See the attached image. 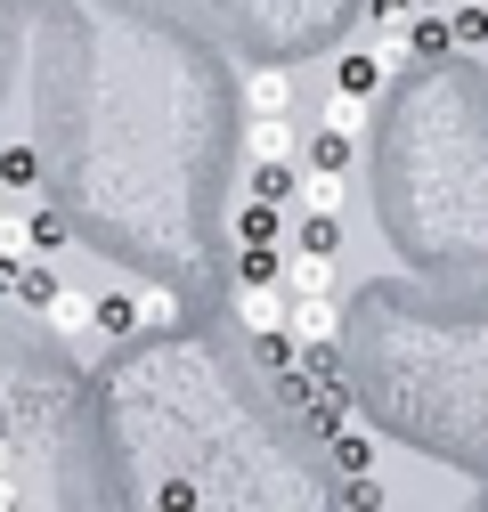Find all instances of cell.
<instances>
[{
  "instance_id": "6da1fadb",
  "label": "cell",
  "mask_w": 488,
  "mask_h": 512,
  "mask_svg": "<svg viewBox=\"0 0 488 512\" xmlns=\"http://www.w3.org/2000/svg\"><path fill=\"white\" fill-rule=\"evenodd\" d=\"M41 317H49V334H57V342H90V334H98V301L74 293V285H49Z\"/></svg>"
},
{
  "instance_id": "7a4b0ae2",
  "label": "cell",
  "mask_w": 488,
  "mask_h": 512,
  "mask_svg": "<svg viewBox=\"0 0 488 512\" xmlns=\"http://www.w3.org/2000/svg\"><path fill=\"white\" fill-rule=\"evenodd\" d=\"M285 326H293V342H334L342 309H334V293H285Z\"/></svg>"
},
{
  "instance_id": "3957f363",
  "label": "cell",
  "mask_w": 488,
  "mask_h": 512,
  "mask_svg": "<svg viewBox=\"0 0 488 512\" xmlns=\"http://www.w3.org/2000/svg\"><path fill=\"white\" fill-rule=\"evenodd\" d=\"M285 293H334V252H310V244H285V269H277Z\"/></svg>"
},
{
  "instance_id": "277c9868",
  "label": "cell",
  "mask_w": 488,
  "mask_h": 512,
  "mask_svg": "<svg viewBox=\"0 0 488 512\" xmlns=\"http://www.w3.org/2000/svg\"><path fill=\"white\" fill-rule=\"evenodd\" d=\"M236 317H244V334H277L285 326V285H236Z\"/></svg>"
},
{
  "instance_id": "5b68a950",
  "label": "cell",
  "mask_w": 488,
  "mask_h": 512,
  "mask_svg": "<svg viewBox=\"0 0 488 512\" xmlns=\"http://www.w3.org/2000/svg\"><path fill=\"white\" fill-rule=\"evenodd\" d=\"M236 244H285V204L236 196Z\"/></svg>"
},
{
  "instance_id": "8992f818",
  "label": "cell",
  "mask_w": 488,
  "mask_h": 512,
  "mask_svg": "<svg viewBox=\"0 0 488 512\" xmlns=\"http://www.w3.org/2000/svg\"><path fill=\"white\" fill-rule=\"evenodd\" d=\"M244 155L253 163H285L293 155V122L285 114H244Z\"/></svg>"
},
{
  "instance_id": "52a82bcc",
  "label": "cell",
  "mask_w": 488,
  "mask_h": 512,
  "mask_svg": "<svg viewBox=\"0 0 488 512\" xmlns=\"http://www.w3.org/2000/svg\"><path fill=\"white\" fill-rule=\"evenodd\" d=\"M244 114H293V74L285 66L244 74Z\"/></svg>"
},
{
  "instance_id": "ba28073f",
  "label": "cell",
  "mask_w": 488,
  "mask_h": 512,
  "mask_svg": "<svg viewBox=\"0 0 488 512\" xmlns=\"http://www.w3.org/2000/svg\"><path fill=\"white\" fill-rule=\"evenodd\" d=\"M74 244V228H66V212H57V204H33L25 212V252H41V261H49V252H66Z\"/></svg>"
},
{
  "instance_id": "9c48e42d",
  "label": "cell",
  "mask_w": 488,
  "mask_h": 512,
  "mask_svg": "<svg viewBox=\"0 0 488 512\" xmlns=\"http://www.w3.org/2000/svg\"><path fill=\"white\" fill-rule=\"evenodd\" d=\"M244 196L293 204V196H301V171H293V155H285V163H253V171H244Z\"/></svg>"
},
{
  "instance_id": "30bf717a",
  "label": "cell",
  "mask_w": 488,
  "mask_h": 512,
  "mask_svg": "<svg viewBox=\"0 0 488 512\" xmlns=\"http://www.w3.org/2000/svg\"><path fill=\"white\" fill-rule=\"evenodd\" d=\"M407 49H415V57H448V49H456L448 9H415V17H407Z\"/></svg>"
},
{
  "instance_id": "8fae6325",
  "label": "cell",
  "mask_w": 488,
  "mask_h": 512,
  "mask_svg": "<svg viewBox=\"0 0 488 512\" xmlns=\"http://www.w3.org/2000/svg\"><path fill=\"white\" fill-rule=\"evenodd\" d=\"M139 334V293H106L98 301V342H131Z\"/></svg>"
},
{
  "instance_id": "7c38bea8",
  "label": "cell",
  "mask_w": 488,
  "mask_h": 512,
  "mask_svg": "<svg viewBox=\"0 0 488 512\" xmlns=\"http://www.w3.org/2000/svg\"><path fill=\"white\" fill-rule=\"evenodd\" d=\"M277 269H285V244H244L236 252V285H277Z\"/></svg>"
},
{
  "instance_id": "4fadbf2b",
  "label": "cell",
  "mask_w": 488,
  "mask_h": 512,
  "mask_svg": "<svg viewBox=\"0 0 488 512\" xmlns=\"http://www.w3.org/2000/svg\"><path fill=\"white\" fill-rule=\"evenodd\" d=\"M310 171H350V131L342 122H318L310 131Z\"/></svg>"
},
{
  "instance_id": "5bb4252c",
  "label": "cell",
  "mask_w": 488,
  "mask_h": 512,
  "mask_svg": "<svg viewBox=\"0 0 488 512\" xmlns=\"http://www.w3.org/2000/svg\"><path fill=\"white\" fill-rule=\"evenodd\" d=\"M448 33H456V49H488V0H456Z\"/></svg>"
},
{
  "instance_id": "9a60e30c",
  "label": "cell",
  "mask_w": 488,
  "mask_h": 512,
  "mask_svg": "<svg viewBox=\"0 0 488 512\" xmlns=\"http://www.w3.org/2000/svg\"><path fill=\"white\" fill-rule=\"evenodd\" d=\"M334 90H358V98H375V90H383V66H375V49L342 57V66H334Z\"/></svg>"
},
{
  "instance_id": "2e32d148",
  "label": "cell",
  "mask_w": 488,
  "mask_h": 512,
  "mask_svg": "<svg viewBox=\"0 0 488 512\" xmlns=\"http://www.w3.org/2000/svg\"><path fill=\"white\" fill-rule=\"evenodd\" d=\"M139 326H147V334H171V326H179V293H171V285H147V293H139Z\"/></svg>"
},
{
  "instance_id": "e0dca14e",
  "label": "cell",
  "mask_w": 488,
  "mask_h": 512,
  "mask_svg": "<svg viewBox=\"0 0 488 512\" xmlns=\"http://www.w3.org/2000/svg\"><path fill=\"white\" fill-rule=\"evenodd\" d=\"M293 244H310V252H342V220H334V212H310V220L293 228Z\"/></svg>"
},
{
  "instance_id": "ac0fdd59",
  "label": "cell",
  "mask_w": 488,
  "mask_h": 512,
  "mask_svg": "<svg viewBox=\"0 0 488 512\" xmlns=\"http://www.w3.org/2000/svg\"><path fill=\"white\" fill-rule=\"evenodd\" d=\"M350 512H383V480H366V472H342V488H334Z\"/></svg>"
},
{
  "instance_id": "d6986e66",
  "label": "cell",
  "mask_w": 488,
  "mask_h": 512,
  "mask_svg": "<svg viewBox=\"0 0 488 512\" xmlns=\"http://www.w3.org/2000/svg\"><path fill=\"white\" fill-rule=\"evenodd\" d=\"M301 204L310 212H342V171H318L310 187H301Z\"/></svg>"
},
{
  "instance_id": "ffe728a7",
  "label": "cell",
  "mask_w": 488,
  "mask_h": 512,
  "mask_svg": "<svg viewBox=\"0 0 488 512\" xmlns=\"http://www.w3.org/2000/svg\"><path fill=\"white\" fill-rule=\"evenodd\" d=\"M334 464H342V472H366V464H375V447H366V431H334Z\"/></svg>"
},
{
  "instance_id": "44dd1931",
  "label": "cell",
  "mask_w": 488,
  "mask_h": 512,
  "mask_svg": "<svg viewBox=\"0 0 488 512\" xmlns=\"http://www.w3.org/2000/svg\"><path fill=\"white\" fill-rule=\"evenodd\" d=\"M0 179L33 187V179H41V155H33V147H0Z\"/></svg>"
},
{
  "instance_id": "7402d4cb",
  "label": "cell",
  "mask_w": 488,
  "mask_h": 512,
  "mask_svg": "<svg viewBox=\"0 0 488 512\" xmlns=\"http://www.w3.org/2000/svg\"><path fill=\"white\" fill-rule=\"evenodd\" d=\"M407 9H448V0H407Z\"/></svg>"
}]
</instances>
